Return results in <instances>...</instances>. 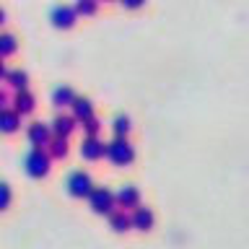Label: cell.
Segmentation results:
<instances>
[{
    "label": "cell",
    "mask_w": 249,
    "mask_h": 249,
    "mask_svg": "<svg viewBox=\"0 0 249 249\" xmlns=\"http://www.w3.org/2000/svg\"><path fill=\"white\" fill-rule=\"evenodd\" d=\"M68 187H70V195H75V197H83V195H89V192H91V179H89V174L78 171V174L70 177Z\"/></svg>",
    "instance_id": "cell-1"
},
{
    "label": "cell",
    "mask_w": 249,
    "mask_h": 249,
    "mask_svg": "<svg viewBox=\"0 0 249 249\" xmlns=\"http://www.w3.org/2000/svg\"><path fill=\"white\" fill-rule=\"evenodd\" d=\"M26 169H29V174H31V177H42V174H47V159L42 156V151L29 153V159H26Z\"/></svg>",
    "instance_id": "cell-2"
},
{
    "label": "cell",
    "mask_w": 249,
    "mask_h": 249,
    "mask_svg": "<svg viewBox=\"0 0 249 249\" xmlns=\"http://www.w3.org/2000/svg\"><path fill=\"white\" fill-rule=\"evenodd\" d=\"M109 156H112L117 163H127L132 159V148L127 143H112L109 145Z\"/></svg>",
    "instance_id": "cell-3"
},
{
    "label": "cell",
    "mask_w": 249,
    "mask_h": 249,
    "mask_svg": "<svg viewBox=\"0 0 249 249\" xmlns=\"http://www.w3.org/2000/svg\"><path fill=\"white\" fill-rule=\"evenodd\" d=\"M52 18H54V26H70L73 23V11L70 8H57Z\"/></svg>",
    "instance_id": "cell-4"
},
{
    "label": "cell",
    "mask_w": 249,
    "mask_h": 249,
    "mask_svg": "<svg viewBox=\"0 0 249 249\" xmlns=\"http://www.w3.org/2000/svg\"><path fill=\"white\" fill-rule=\"evenodd\" d=\"M81 151H83L86 156H89V159H96V156L104 153V145H99L96 140H89V143H86V145L81 148Z\"/></svg>",
    "instance_id": "cell-5"
},
{
    "label": "cell",
    "mask_w": 249,
    "mask_h": 249,
    "mask_svg": "<svg viewBox=\"0 0 249 249\" xmlns=\"http://www.w3.org/2000/svg\"><path fill=\"white\" fill-rule=\"evenodd\" d=\"M107 208H109V195L107 192H96L93 195V210L101 213V210H107Z\"/></svg>",
    "instance_id": "cell-6"
},
{
    "label": "cell",
    "mask_w": 249,
    "mask_h": 249,
    "mask_svg": "<svg viewBox=\"0 0 249 249\" xmlns=\"http://www.w3.org/2000/svg\"><path fill=\"white\" fill-rule=\"evenodd\" d=\"M135 223L140 226V229H148V226L153 223V215H151V210H140L138 218H135Z\"/></svg>",
    "instance_id": "cell-7"
},
{
    "label": "cell",
    "mask_w": 249,
    "mask_h": 249,
    "mask_svg": "<svg viewBox=\"0 0 249 249\" xmlns=\"http://www.w3.org/2000/svg\"><path fill=\"white\" fill-rule=\"evenodd\" d=\"M70 99H73V91L70 89H57L54 91V104H68Z\"/></svg>",
    "instance_id": "cell-8"
},
{
    "label": "cell",
    "mask_w": 249,
    "mask_h": 249,
    "mask_svg": "<svg viewBox=\"0 0 249 249\" xmlns=\"http://www.w3.org/2000/svg\"><path fill=\"white\" fill-rule=\"evenodd\" d=\"M0 127L8 130V132L16 130V117L13 114H0Z\"/></svg>",
    "instance_id": "cell-9"
},
{
    "label": "cell",
    "mask_w": 249,
    "mask_h": 249,
    "mask_svg": "<svg viewBox=\"0 0 249 249\" xmlns=\"http://www.w3.org/2000/svg\"><path fill=\"white\" fill-rule=\"evenodd\" d=\"M135 200H138V195H135V190H130V187L120 192V202H124V205H132Z\"/></svg>",
    "instance_id": "cell-10"
},
{
    "label": "cell",
    "mask_w": 249,
    "mask_h": 249,
    "mask_svg": "<svg viewBox=\"0 0 249 249\" xmlns=\"http://www.w3.org/2000/svg\"><path fill=\"white\" fill-rule=\"evenodd\" d=\"M16 50V44H13V39L11 36H0V52H13Z\"/></svg>",
    "instance_id": "cell-11"
},
{
    "label": "cell",
    "mask_w": 249,
    "mask_h": 249,
    "mask_svg": "<svg viewBox=\"0 0 249 249\" xmlns=\"http://www.w3.org/2000/svg\"><path fill=\"white\" fill-rule=\"evenodd\" d=\"M8 202H11V192H8L5 184H0V210L8 208Z\"/></svg>",
    "instance_id": "cell-12"
},
{
    "label": "cell",
    "mask_w": 249,
    "mask_h": 249,
    "mask_svg": "<svg viewBox=\"0 0 249 249\" xmlns=\"http://www.w3.org/2000/svg\"><path fill=\"white\" fill-rule=\"evenodd\" d=\"M75 112H78V117H89L91 114L89 101H75Z\"/></svg>",
    "instance_id": "cell-13"
},
{
    "label": "cell",
    "mask_w": 249,
    "mask_h": 249,
    "mask_svg": "<svg viewBox=\"0 0 249 249\" xmlns=\"http://www.w3.org/2000/svg\"><path fill=\"white\" fill-rule=\"evenodd\" d=\"M44 138H47L44 127H39V124H36V127H31V140H36V143H39V140H44Z\"/></svg>",
    "instance_id": "cell-14"
},
{
    "label": "cell",
    "mask_w": 249,
    "mask_h": 249,
    "mask_svg": "<svg viewBox=\"0 0 249 249\" xmlns=\"http://www.w3.org/2000/svg\"><path fill=\"white\" fill-rule=\"evenodd\" d=\"M54 130L57 132H70V120H57L54 122Z\"/></svg>",
    "instance_id": "cell-15"
},
{
    "label": "cell",
    "mask_w": 249,
    "mask_h": 249,
    "mask_svg": "<svg viewBox=\"0 0 249 249\" xmlns=\"http://www.w3.org/2000/svg\"><path fill=\"white\" fill-rule=\"evenodd\" d=\"M11 81H13V86H21V89H23V83H26V75H23V73H13Z\"/></svg>",
    "instance_id": "cell-16"
},
{
    "label": "cell",
    "mask_w": 249,
    "mask_h": 249,
    "mask_svg": "<svg viewBox=\"0 0 249 249\" xmlns=\"http://www.w3.org/2000/svg\"><path fill=\"white\" fill-rule=\"evenodd\" d=\"M114 124H117V132H127V130H130V122L122 120V117H120V120H117Z\"/></svg>",
    "instance_id": "cell-17"
},
{
    "label": "cell",
    "mask_w": 249,
    "mask_h": 249,
    "mask_svg": "<svg viewBox=\"0 0 249 249\" xmlns=\"http://www.w3.org/2000/svg\"><path fill=\"white\" fill-rule=\"evenodd\" d=\"M18 109H21V112H29V109H31V99H29V96L18 99Z\"/></svg>",
    "instance_id": "cell-18"
},
{
    "label": "cell",
    "mask_w": 249,
    "mask_h": 249,
    "mask_svg": "<svg viewBox=\"0 0 249 249\" xmlns=\"http://www.w3.org/2000/svg\"><path fill=\"white\" fill-rule=\"evenodd\" d=\"M78 11H83V13H93V3H91V0H86V3H83V0H81Z\"/></svg>",
    "instance_id": "cell-19"
},
{
    "label": "cell",
    "mask_w": 249,
    "mask_h": 249,
    "mask_svg": "<svg viewBox=\"0 0 249 249\" xmlns=\"http://www.w3.org/2000/svg\"><path fill=\"white\" fill-rule=\"evenodd\" d=\"M114 226H117V229H122V226H127V218H124V215H117V218H114Z\"/></svg>",
    "instance_id": "cell-20"
},
{
    "label": "cell",
    "mask_w": 249,
    "mask_h": 249,
    "mask_svg": "<svg viewBox=\"0 0 249 249\" xmlns=\"http://www.w3.org/2000/svg\"><path fill=\"white\" fill-rule=\"evenodd\" d=\"M122 3L127 8H138V5H143V0H122Z\"/></svg>",
    "instance_id": "cell-21"
},
{
    "label": "cell",
    "mask_w": 249,
    "mask_h": 249,
    "mask_svg": "<svg viewBox=\"0 0 249 249\" xmlns=\"http://www.w3.org/2000/svg\"><path fill=\"white\" fill-rule=\"evenodd\" d=\"M0 75H3V62H0Z\"/></svg>",
    "instance_id": "cell-22"
},
{
    "label": "cell",
    "mask_w": 249,
    "mask_h": 249,
    "mask_svg": "<svg viewBox=\"0 0 249 249\" xmlns=\"http://www.w3.org/2000/svg\"><path fill=\"white\" fill-rule=\"evenodd\" d=\"M0 21H3V11H0Z\"/></svg>",
    "instance_id": "cell-23"
}]
</instances>
